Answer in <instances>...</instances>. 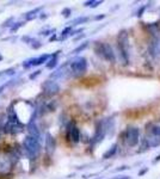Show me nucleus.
Masks as SVG:
<instances>
[{
  "mask_svg": "<svg viewBox=\"0 0 160 179\" xmlns=\"http://www.w3.org/2000/svg\"><path fill=\"white\" fill-rule=\"evenodd\" d=\"M42 10H43V6L37 7V8H34V10H31V11L26 12V13L24 15V17H25L26 20H34L35 18H37V17L40 16V12Z\"/></svg>",
  "mask_w": 160,
  "mask_h": 179,
  "instance_id": "obj_10",
  "label": "nucleus"
},
{
  "mask_svg": "<svg viewBox=\"0 0 160 179\" xmlns=\"http://www.w3.org/2000/svg\"><path fill=\"white\" fill-rule=\"evenodd\" d=\"M139 136H140V131L139 128L136 127H129L125 131V141L128 143L129 147H135L139 143Z\"/></svg>",
  "mask_w": 160,
  "mask_h": 179,
  "instance_id": "obj_5",
  "label": "nucleus"
},
{
  "mask_svg": "<svg viewBox=\"0 0 160 179\" xmlns=\"http://www.w3.org/2000/svg\"><path fill=\"white\" fill-rule=\"evenodd\" d=\"M103 1H92V4H91V6L90 7H97L98 5H100Z\"/></svg>",
  "mask_w": 160,
  "mask_h": 179,
  "instance_id": "obj_29",
  "label": "nucleus"
},
{
  "mask_svg": "<svg viewBox=\"0 0 160 179\" xmlns=\"http://www.w3.org/2000/svg\"><path fill=\"white\" fill-rule=\"evenodd\" d=\"M95 50H96L97 55H99L100 58H103V59L109 61V62H115V61H116L115 54H114L112 48H111L110 44H106V43H97Z\"/></svg>",
  "mask_w": 160,
  "mask_h": 179,
  "instance_id": "obj_3",
  "label": "nucleus"
},
{
  "mask_svg": "<svg viewBox=\"0 0 160 179\" xmlns=\"http://www.w3.org/2000/svg\"><path fill=\"white\" fill-rule=\"evenodd\" d=\"M55 148H56V141L53 138L52 134L48 133L47 136H45V151H47V154L52 155L55 152Z\"/></svg>",
  "mask_w": 160,
  "mask_h": 179,
  "instance_id": "obj_8",
  "label": "nucleus"
},
{
  "mask_svg": "<svg viewBox=\"0 0 160 179\" xmlns=\"http://www.w3.org/2000/svg\"><path fill=\"white\" fill-rule=\"evenodd\" d=\"M71 32H72V26H67V28L62 31V40H63V38H66V37H67Z\"/></svg>",
  "mask_w": 160,
  "mask_h": 179,
  "instance_id": "obj_23",
  "label": "nucleus"
},
{
  "mask_svg": "<svg viewBox=\"0 0 160 179\" xmlns=\"http://www.w3.org/2000/svg\"><path fill=\"white\" fill-rule=\"evenodd\" d=\"M61 51L60 50H58V51H55L53 55H50V58H49V61H48V63H47V68H49V69H53V68H55L56 67V65H58V58H59V54H60Z\"/></svg>",
  "mask_w": 160,
  "mask_h": 179,
  "instance_id": "obj_11",
  "label": "nucleus"
},
{
  "mask_svg": "<svg viewBox=\"0 0 160 179\" xmlns=\"http://www.w3.org/2000/svg\"><path fill=\"white\" fill-rule=\"evenodd\" d=\"M42 90L44 91L45 94H48V96H54V94L59 93L60 86H59L55 81H53V80H47V81H44V82L42 84Z\"/></svg>",
  "mask_w": 160,
  "mask_h": 179,
  "instance_id": "obj_6",
  "label": "nucleus"
},
{
  "mask_svg": "<svg viewBox=\"0 0 160 179\" xmlns=\"http://www.w3.org/2000/svg\"><path fill=\"white\" fill-rule=\"evenodd\" d=\"M61 15H62L65 18H68V17L72 15V10L68 8V7H66V8H63V10L61 11Z\"/></svg>",
  "mask_w": 160,
  "mask_h": 179,
  "instance_id": "obj_22",
  "label": "nucleus"
},
{
  "mask_svg": "<svg viewBox=\"0 0 160 179\" xmlns=\"http://www.w3.org/2000/svg\"><path fill=\"white\" fill-rule=\"evenodd\" d=\"M32 62H34V58H31V59H29V60H25V61L23 62V68H24V69H30V68L32 67Z\"/></svg>",
  "mask_w": 160,
  "mask_h": 179,
  "instance_id": "obj_19",
  "label": "nucleus"
},
{
  "mask_svg": "<svg viewBox=\"0 0 160 179\" xmlns=\"http://www.w3.org/2000/svg\"><path fill=\"white\" fill-rule=\"evenodd\" d=\"M24 25V23L23 22H19V23H13V25L10 28V30H11V32H16L19 28H22Z\"/></svg>",
  "mask_w": 160,
  "mask_h": 179,
  "instance_id": "obj_21",
  "label": "nucleus"
},
{
  "mask_svg": "<svg viewBox=\"0 0 160 179\" xmlns=\"http://www.w3.org/2000/svg\"><path fill=\"white\" fill-rule=\"evenodd\" d=\"M149 134H151V135H154V136H159L160 138V125H158V124L151 125Z\"/></svg>",
  "mask_w": 160,
  "mask_h": 179,
  "instance_id": "obj_16",
  "label": "nucleus"
},
{
  "mask_svg": "<svg viewBox=\"0 0 160 179\" xmlns=\"http://www.w3.org/2000/svg\"><path fill=\"white\" fill-rule=\"evenodd\" d=\"M92 1H93V0H90V1H86V2L84 4V5H85L86 7H90V6H91V4H92Z\"/></svg>",
  "mask_w": 160,
  "mask_h": 179,
  "instance_id": "obj_34",
  "label": "nucleus"
},
{
  "mask_svg": "<svg viewBox=\"0 0 160 179\" xmlns=\"http://www.w3.org/2000/svg\"><path fill=\"white\" fill-rule=\"evenodd\" d=\"M88 20V17H78L75 19H73L69 24H73V25H79V24H84Z\"/></svg>",
  "mask_w": 160,
  "mask_h": 179,
  "instance_id": "obj_18",
  "label": "nucleus"
},
{
  "mask_svg": "<svg viewBox=\"0 0 160 179\" xmlns=\"http://www.w3.org/2000/svg\"><path fill=\"white\" fill-rule=\"evenodd\" d=\"M146 142L149 147H157L160 144V138L159 136H154V135H151L146 138Z\"/></svg>",
  "mask_w": 160,
  "mask_h": 179,
  "instance_id": "obj_13",
  "label": "nucleus"
},
{
  "mask_svg": "<svg viewBox=\"0 0 160 179\" xmlns=\"http://www.w3.org/2000/svg\"><path fill=\"white\" fill-rule=\"evenodd\" d=\"M41 47H42V43H41L40 41L34 40L32 42H31V48H32V49H38V48H41Z\"/></svg>",
  "mask_w": 160,
  "mask_h": 179,
  "instance_id": "obj_24",
  "label": "nucleus"
},
{
  "mask_svg": "<svg viewBox=\"0 0 160 179\" xmlns=\"http://www.w3.org/2000/svg\"><path fill=\"white\" fill-rule=\"evenodd\" d=\"M41 72H42V71H40V69H38V71H36L35 73H32V74H30V77H29V78H30V79H31V80H34V79H35V78H36V77H37V75H40V74H41Z\"/></svg>",
  "mask_w": 160,
  "mask_h": 179,
  "instance_id": "obj_26",
  "label": "nucleus"
},
{
  "mask_svg": "<svg viewBox=\"0 0 160 179\" xmlns=\"http://www.w3.org/2000/svg\"><path fill=\"white\" fill-rule=\"evenodd\" d=\"M69 66H71V71L75 75H81L87 69V60L85 59V58H81V56L75 58V59L71 62Z\"/></svg>",
  "mask_w": 160,
  "mask_h": 179,
  "instance_id": "obj_4",
  "label": "nucleus"
},
{
  "mask_svg": "<svg viewBox=\"0 0 160 179\" xmlns=\"http://www.w3.org/2000/svg\"><path fill=\"white\" fill-rule=\"evenodd\" d=\"M82 37H85V35H84V34H82V35H79V36H78V37H75V38H74V41L81 40V38H82Z\"/></svg>",
  "mask_w": 160,
  "mask_h": 179,
  "instance_id": "obj_35",
  "label": "nucleus"
},
{
  "mask_svg": "<svg viewBox=\"0 0 160 179\" xmlns=\"http://www.w3.org/2000/svg\"><path fill=\"white\" fill-rule=\"evenodd\" d=\"M146 8H147V5H145V6H142V7H141L140 10H139V12H138V15H136V16H138V17H141V16H142V13L145 12V10H146Z\"/></svg>",
  "mask_w": 160,
  "mask_h": 179,
  "instance_id": "obj_28",
  "label": "nucleus"
},
{
  "mask_svg": "<svg viewBox=\"0 0 160 179\" xmlns=\"http://www.w3.org/2000/svg\"><path fill=\"white\" fill-rule=\"evenodd\" d=\"M112 179H130V177H128V176H120V177H115Z\"/></svg>",
  "mask_w": 160,
  "mask_h": 179,
  "instance_id": "obj_30",
  "label": "nucleus"
},
{
  "mask_svg": "<svg viewBox=\"0 0 160 179\" xmlns=\"http://www.w3.org/2000/svg\"><path fill=\"white\" fill-rule=\"evenodd\" d=\"M22 41L25 42V43H31V42L34 41V38H31V37H29V36H23V37H22Z\"/></svg>",
  "mask_w": 160,
  "mask_h": 179,
  "instance_id": "obj_25",
  "label": "nucleus"
},
{
  "mask_svg": "<svg viewBox=\"0 0 160 179\" xmlns=\"http://www.w3.org/2000/svg\"><path fill=\"white\" fill-rule=\"evenodd\" d=\"M67 136L69 138V140L74 143L79 142L80 141V130L78 127H75L74 124H71L69 128H68V133H67Z\"/></svg>",
  "mask_w": 160,
  "mask_h": 179,
  "instance_id": "obj_9",
  "label": "nucleus"
},
{
  "mask_svg": "<svg viewBox=\"0 0 160 179\" xmlns=\"http://www.w3.org/2000/svg\"><path fill=\"white\" fill-rule=\"evenodd\" d=\"M128 168V166H122L120 168H116V172H120V171H124V170H127Z\"/></svg>",
  "mask_w": 160,
  "mask_h": 179,
  "instance_id": "obj_31",
  "label": "nucleus"
},
{
  "mask_svg": "<svg viewBox=\"0 0 160 179\" xmlns=\"http://www.w3.org/2000/svg\"><path fill=\"white\" fill-rule=\"evenodd\" d=\"M117 148H118V144H117V143H114V144L111 146V148H110L108 152H105V153L103 154V159H109V158H112V157L116 154Z\"/></svg>",
  "mask_w": 160,
  "mask_h": 179,
  "instance_id": "obj_14",
  "label": "nucleus"
},
{
  "mask_svg": "<svg viewBox=\"0 0 160 179\" xmlns=\"http://www.w3.org/2000/svg\"><path fill=\"white\" fill-rule=\"evenodd\" d=\"M87 45H88V42H84V43H81L79 47H77L75 49L72 50V54H79V53H81L82 50H85V49L87 48Z\"/></svg>",
  "mask_w": 160,
  "mask_h": 179,
  "instance_id": "obj_17",
  "label": "nucleus"
},
{
  "mask_svg": "<svg viewBox=\"0 0 160 179\" xmlns=\"http://www.w3.org/2000/svg\"><path fill=\"white\" fill-rule=\"evenodd\" d=\"M117 48L120 50L121 60L123 62V65H128L129 63V50H128V34L127 31H121L117 38Z\"/></svg>",
  "mask_w": 160,
  "mask_h": 179,
  "instance_id": "obj_2",
  "label": "nucleus"
},
{
  "mask_svg": "<svg viewBox=\"0 0 160 179\" xmlns=\"http://www.w3.org/2000/svg\"><path fill=\"white\" fill-rule=\"evenodd\" d=\"M158 161H160V155H158V157H157V158L154 159V161H153V162L155 164V162H158Z\"/></svg>",
  "mask_w": 160,
  "mask_h": 179,
  "instance_id": "obj_37",
  "label": "nucleus"
},
{
  "mask_svg": "<svg viewBox=\"0 0 160 179\" xmlns=\"http://www.w3.org/2000/svg\"><path fill=\"white\" fill-rule=\"evenodd\" d=\"M84 31V28H80L78 30H74V31H72L71 34H69V36H74V35H77V34H79V32H82Z\"/></svg>",
  "mask_w": 160,
  "mask_h": 179,
  "instance_id": "obj_27",
  "label": "nucleus"
},
{
  "mask_svg": "<svg viewBox=\"0 0 160 179\" xmlns=\"http://www.w3.org/2000/svg\"><path fill=\"white\" fill-rule=\"evenodd\" d=\"M50 58V55H48V54H43V55H41L38 58H34V62H32V66H40L42 63H44V62H47V60Z\"/></svg>",
  "mask_w": 160,
  "mask_h": 179,
  "instance_id": "obj_15",
  "label": "nucleus"
},
{
  "mask_svg": "<svg viewBox=\"0 0 160 179\" xmlns=\"http://www.w3.org/2000/svg\"><path fill=\"white\" fill-rule=\"evenodd\" d=\"M103 18H105V15H100V16H96V17H95L96 20H100V19H103Z\"/></svg>",
  "mask_w": 160,
  "mask_h": 179,
  "instance_id": "obj_32",
  "label": "nucleus"
},
{
  "mask_svg": "<svg viewBox=\"0 0 160 179\" xmlns=\"http://www.w3.org/2000/svg\"><path fill=\"white\" fill-rule=\"evenodd\" d=\"M1 60H2V55H1V54H0V61H1Z\"/></svg>",
  "mask_w": 160,
  "mask_h": 179,
  "instance_id": "obj_38",
  "label": "nucleus"
},
{
  "mask_svg": "<svg viewBox=\"0 0 160 179\" xmlns=\"http://www.w3.org/2000/svg\"><path fill=\"white\" fill-rule=\"evenodd\" d=\"M28 131H29V136H31V138H34V139L40 141V136H41L40 130H38V128H37V125H36L35 116L31 117L30 121H29V123H28Z\"/></svg>",
  "mask_w": 160,
  "mask_h": 179,
  "instance_id": "obj_7",
  "label": "nucleus"
},
{
  "mask_svg": "<svg viewBox=\"0 0 160 179\" xmlns=\"http://www.w3.org/2000/svg\"><path fill=\"white\" fill-rule=\"evenodd\" d=\"M146 172H148V168H147V167H146V168H143V170L141 171L140 173H139V176H143V174H145Z\"/></svg>",
  "mask_w": 160,
  "mask_h": 179,
  "instance_id": "obj_33",
  "label": "nucleus"
},
{
  "mask_svg": "<svg viewBox=\"0 0 160 179\" xmlns=\"http://www.w3.org/2000/svg\"><path fill=\"white\" fill-rule=\"evenodd\" d=\"M13 20H15V18H13V17H10V18H7V19L2 23V28H11V26L13 25Z\"/></svg>",
  "mask_w": 160,
  "mask_h": 179,
  "instance_id": "obj_20",
  "label": "nucleus"
},
{
  "mask_svg": "<svg viewBox=\"0 0 160 179\" xmlns=\"http://www.w3.org/2000/svg\"><path fill=\"white\" fill-rule=\"evenodd\" d=\"M41 19H44V18H47V15L45 13H41Z\"/></svg>",
  "mask_w": 160,
  "mask_h": 179,
  "instance_id": "obj_36",
  "label": "nucleus"
},
{
  "mask_svg": "<svg viewBox=\"0 0 160 179\" xmlns=\"http://www.w3.org/2000/svg\"><path fill=\"white\" fill-rule=\"evenodd\" d=\"M23 148L25 149L28 157L31 160H35L40 155V152H41L40 141L34 139V138H31V136H29V135L23 141Z\"/></svg>",
  "mask_w": 160,
  "mask_h": 179,
  "instance_id": "obj_1",
  "label": "nucleus"
},
{
  "mask_svg": "<svg viewBox=\"0 0 160 179\" xmlns=\"http://www.w3.org/2000/svg\"><path fill=\"white\" fill-rule=\"evenodd\" d=\"M66 67H67V65L61 66L59 69H56L54 73L50 74V78H52V79H60V78H62V77L66 74Z\"/></svg>",
  "mask_w": 160,
  "mask_h": 179,
  "instance_id": "obj_12",
  "label": "nucleus"
}]
</instances>
